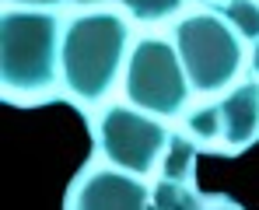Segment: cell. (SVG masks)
I'll return each instance as SVG.
<instances>
[{"mask_svg": "<svg viewBox=\"0 0 259 210\" xmlns=\"http://www.w3.org/2000/svg\"><path fill=\"white\" fill-rule=\"evenodd\" d=\"M63 21L56 11L4 7L0 84L7 102H42L63 84Z\"/></svg>", "mask_w": 259, "mask_h": 210, "instance_id": "obj_1", "label": "cell"}, {"mask_svg": "<svg viewBox=\"0 0 259 210\" xmlns=\"http://www.w3.org/2000/svg\"><path fill=\"white\" fill-rule=\"evenodd\" d=\"M130 21L119 11H81L63 28V91L81 105L95 109L126 70Z\"/></svg>", "mask_w": 259, "mask_h": 210, "instance_id": "obj_2", "label": "cell"}, {"mask_svg": "<svg viewBox=\"0 0 259 210\" xmlns=\"http://www.w3.org/2000/svg\"><path fill=\"white\" fill-rule=\"evenodd\" d=\"M172 42L196 95H224L231 84L242 81V67L249 60L245 39L224 21L217 7L179 18L172 28Z\"/></svg>", "mask_w": 259, "mask_h": 210, "instance_id": "obj_3", "label": "cell"}, {"mask_svg": "<svg viewBox=\"0 0 259 210\" xmlns=\"http://www.w3.org/2000/svg\"><path fill=\"white\" fill-rule=\"evenodd\" d=\"M123 95L130 105L161 119H175L186 112L193 84L186 77L182 56L172 39L144 35L133 42L126 70H123Z\"/></svg>", "mask_w": 259, "mask_h": 210, "instance_id": "obj_4", "label": "cell"}, {"mask_svg": "<svg viewBox=\"0 0 259 210\" xmlns=\"http://www.w3.org/2000/svg\"><path fill=\"white\" fill-rule=\"evenodd\" d=\"M91 140L102 161L147 179L154 168H161L172 130L161 116H151L126 102V105H105L91 119Z\"/></svg>", "mask_w": 259, "mask_h": 210, "instance_id": "obj_5", "label": "cell"}, {"mask_svg": "<svg viewBox=\"0 0 259 210\" xmlns=\"http://www.w3.org/2000/svg\"><path fill=\"white\" fill-rule=\"evenodd\" d=\"M186 133L200 151L242 154L259 140V81L242 77L217 102H207L186 116Z\"/></svg>", "mask_w": 259, "mask_h": 210, "instance_id": "obj_6", "label": "cell"}, {"mask_svg": "<svg viewBox=\"0 0 259 210\" xmlns=\"http://www.w3.org/2000/svg\"><path fill=\"white\" fill-rule=\"evenodd\" d=\"M63 210H151V186L144 175L91 161L67 186Z\"/></svg>", "mask_w": 259, "mask_h": 210, "instance_id": "obj_7", "label": "cell"}, {"mask_svg": "<svg viewBox=\"0 0 259 210\" xmlns=\"http://www.w3.org/2000/svg\"><path fill=\"white\" fill-rule=\"evenodd\" d=\"M196 154H200V147L193 144V137L186 130H172V140H168L165 158H161V179L196 182Z\"/></svg>", "mask_w": 259, "mask_h": 210, "instance_id": "obj_8", "label": "cell"}, {"mask_svg": "<svg viewBox=\"0 0 259 210\" xmlns=\"http://www.w3.org/2000/svg\"><path fill=\"white\" fill-rule=\"evenodd\" d=\"M210 200L196 189V182H172L158 179L151 186V210H207Z\"/></svg>", "mask_w": 259, "mask_h": 210, "instance_id": "obj_9", "label": "cell"}, {"mask_svg": "<svg viewBox=\"0 0 259 210\" xmlns=\"http://www.w3.org/2000/svg\"><path fill=\"white\" fill-rule=\"evenodd\" d=\"M217 11L249 46L259 42V0H221Z\"/></svg>", "mask_w": 259, "mask_h": 210, "instance_id": "obj_10", "label": "cell"}, {"mask_svg": "<svg viewBox=\"0 0 259 210\" xmlns=\"http://www.w3.org/2000/svg\"><path fill=\"white\" fill-rule=\"evenodd\" d=\"M116 4L123 7V14H130L133 21H144V25L172 21L186 7V0H116Z\"/></svg>", "mask_w": 259, "mask_h": 210, "instance_id": "obj_11", "label": "cell"}, {"mask_svg": "<svg viewBox=\"0 0 259 210\" xmlns=\"http://www.w3.org/2000/svg\"><path fill=\"white\" fill-rule=\"evenodd\" d=\"M67 0H4V7H35V11H56Z\"/></svg>", "mask_w": 259, "mask_h": 210, "instance_id": "obj_12", "label": "cell"}, {"mask_svg": "<svg viewBox=\"0 0 259 210\" xmlns=\"http://www.w3.org/2000/svg\"><path fill=\"white\" fill-rule=\"evenodd\" d=\"M207 210H245L242 203H235L231 196H214L210 203H207Z\"/></svg>", "mask_w": 259, "mask_h": 210, "instance_id": "obj_13", "label": "cell"}, {"mask_svg": "<svg viewBox=\"0 0 259 210\" xmlns=\"http://www.w3.org/2000/svg\"><path fill=\"white\" fill-rule=\"evenodd\" d=\"M67 4H74V7H81V11H95V7H105L109 0H67Z\"/></svg>", "mask_w": 259, "mask_h": 210, "instance_id": "obj_14", "label": "cell"}, {"mask_svg": "<svg viewBox=\"0 0 259 210\" xmlns=\"http://www.w3.org/2000/svg\"><path fill=\"white\" fill-rule=\"evenodd\" d=\"M249 70H252V77L259 81V42L252 46V53H249Z\"/></svg>", "mask_w": 259, "mask_h": 210, "instance_id": "obj_15", "label": "cell"}, {"mask_svg": "<svg viewBox=\"0 0 259 210\" xmlns=\"http://www.w3.org/2000/svg\"><path fill=\"white\" fill-rule=\"evenodd\" d=\"M196 4H214V7H217V4H221V0H196Z\"/></svg>", "mask_w": 259, "mask_h": 210, "instance_id": "obj_16", "label": "cell"}]
</instances>
